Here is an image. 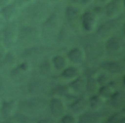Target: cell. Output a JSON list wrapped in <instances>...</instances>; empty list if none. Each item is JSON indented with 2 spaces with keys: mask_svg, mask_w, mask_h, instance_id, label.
I'll return each mask as SVG.
<instances>
[{
  "mask_svg": "<svg viewBox=\"0 0 125 123\" xmlns=\"http://www.w3.org/2000/svg\"><path fill=\"white\" fill-rule=\"evenodd\" d=\"M19 24L16 20H12L7 21L2 29V42L6 46V48H12L18 42L19 36Z\"/></svg>",
  "mask_w": 125,
  "mask_h": 123,
  "instance_id": "6da1fadb",
  "label": "cell"
},
{
  "mask_svg": "<svg viewBox=\"0 0 125 123\" xmlns=\"http://www.w3.org/2000/svg\"><path fill=\"white\" fill-rule=\"evenodd\" d=\"M119 24H120V18L119 17L109 18L106 21H104V23H102L101 25L98 26L96 33L100 38L106 39L115 33Z\"/></svg>",
  "mask_w": 125,
  "mask_h": 123,
  "instance_id": "7a4b0ae2",
  "label": "cell"
},
{
  "mask_svg": "<svg viewBox=\"0 0 125 123\" xmlns=\"http://www.w3.org/2000/svg\"><path fill=\"white\" fill-rule=\"evenodd\" d=\"M124 49V40L123 37L119 34H112L108 38H106V42L104 45V50L108 56H117Z\"/></svg>",
  "mask_w": 125,
  "mask_h": 123,
  "instance_id": "3957f363",
  "label": "cell"
},
{
  "mask_svg": "<svg viewBox=\"0 0 125 123\" xmlns=\"http://www.w3.org/2000/svg\"><path fill=\"white\" fill-rule=\"evenodd\" d=\"M66 60L68 62H70L73 65H79L82 64L86 60V53L83 48L81 47H72L68 50L66 53Z\"/></svg>",
  "mask_w": 125,
  "mask_h": 123,
  "instance_id": "277c9868",
  "label": "cell"
},
{
  "mask_svg": "<svg viewBox=\"0 0 125 123\" xmlns=\"http://www.w3.org/2000/svg\"><path fill=\"white\" fill-rule=\"evenodd\" d=\"M66 104L63 99L59 97H52L49 102V109L53 116L60 118L63 113L66 112Z\"/></svg>",
  "mask_w": 125,
  "mask_h": 123,
  "instance_id": "5b68a950",
  "label": "cell"
},
{
  "mask_svg": "<svg viewBox=\"0 0 125 123\" xmlns=\"http://www.w3.org/2000/svg\"><path fill=\"white\" fill-rule=\"evenodd\" d=\"M80 23L82 28L86 32L93 31L97 24V15L92 11H86L84 13H81Z\"/></svg>",
  "mask_w": 125,
  "mask_h": 123,
  "instance_id": "8992f818",
  "label": "cell"
},
{
  "mask_svg": "<svg viewBox=\"0 0 125 123\" xmlns=\"http://www.w3.org/2000/svg\"><path fill=\"white\" fill-rule=\"evenodd\" d=\"M69 92L72 96H80L85 93V88H86V77L79 75L76 78L70 80L69 84L67 85Z\"/></svg>",
  "mask_w": 125,
  "mask_h": 123,
  "instance_id": "52a82bcc",
  "label": "cell"
},
{
  "mask_svg": "<svg viewBox=\"0 0 125 123\" xmlns=\"http://www.w3.org/2000/svg\"><path fill=\"white\" fill-rule=\"evenodd\" d=\"M87 106H88V100L84 97V95L77 96L68 107L69 113H71L73 115H77V114L80 115L81 113L85 112Z\"/></svg>",
  "mask_w": 125,
  "mask_h": 123,
  "instance_id": "ba28073f",
  "label": "cell"
},
{
  "mask_svg": "<svg viewBox=\"0 0 125 123\" xmlns=\"http://www.w3.org/2000/svg\"><path fill=\"white\" fill-rule=\"evenodd\" d=\"M101 68L104 69V71L107 72L108 74H122L124 66L123 64L118 61H105L101 63Z\"/></svg>",
  "mask_w": 125,
  "mask_h": 123,
  "instance_id": "9c48e42d",
  "label": "cell"
},
{
  "mask_svg": "<svg viewBox=\"0 0 125 123\" xmlns=\"http://www.w3.org/2000/svg\"><path fill=\"white\" fill-rule=\"evenodd\" d=\"M124 101H125V97H124V92L122 90H115L108 98V102L109 104L116 110H120L123 109L124 107Z\"/></svg>",
  "mask_w": 125,
  "mask_h": 123,
  "instance_id": "30bf717a",
  "label": "cell"
},
{
  "mask_svg": "<svg viewBox=\"0 0 125 123\" xmlns=\"http://www.w3.org/2000/svg\"><path fill=\"white\" fill-rule=\"evenodd\" d=\"M18 109V102L15 100H8L1 102L0 112L6 118H11Z\"/></svg>",
  "mask_w": 125,
  "mask_h": 123,
  "instance_id": "8fae6325",
  "label": "cell"
},
{
  "mask_svg": "<svg viewBox=\"0 0 125 123\" xmlns=\"http://www.w3.org/2000/svg\"><path fill=\"white\" fill-rule=\"evenodd\" d=\"M103 114L99 112H83L79 115L77 123H102Z\"/></svg>",
  "mask_w": 125,
  "mask_h": 123,
  "instance_id": "7c38bea8",
  "label": "cell"
},
{
  "mask_svg": "<svg viewBox=\"0 0 125 123\" xmlns=\"http://www.w3.org/2000/svg\"><path fill=\"white\" fill-rule=\"evenodd\" d=\"M44 104L45 103H44L43 100H41V99H29V100H26V101L22 102V103L20 105V107H22L26 111L31 113V111L41 109L44 106ZM28 112H26L25 114H27Z\"/></svg>",
  "mask_w": 125,
  "mask_h": 123,
  "instance_id": "4fadbf2b",
  "label": "cell"
},
{
  "mask_svg": "<svg viewBox=\"0 0 125 123\" xmlns=\"http://www.w3.org/2000/svg\"><path fill=\"white\" fill-rule=\"evenodd\" d=\"M120 11V3L118 0H109L104 7V12L107 18L118 17Z\"/></svg>",
  "mask_w": 125,
  "mask_h": 123,
  "instance_id": "5bb4252c",
  "label": "cell"
},
{
  "mask_svg": "<svg viewBox=\"0 0 125 123\" xmlns=\"http://www.w3.org/2000/svg\"><path fill=\"white\" fill-rule=\"evenodd\" d=\"M17 12H18L17 5L14 3H11V2L9 4L1 7V9H0V14H1L3 20L6 21L12 20L14 19V17L16 16Z\"/></svg>",
  "mask_w": 125,
  "mask_h": 123,
  "instance_id": "9a60e30c",
  "label": "cell"
},
{
  "mask_svg": "<svg viewBox=\"0 0 125 123\" xmlns=\"http://www.w3.org/2000/svg\"><path fill=\"white\" fill-rule=\"evenodd\" d=\"M60 76L65 80H72L74 78H76L77 76L80 75V71L78 66L76 65H66L62 70L60 71Z\"/></svg>",
  "mask_w": 125,
  "mask_h": 123,
  "instance_id": "2e32d148",
  "label": "cell"
},
{
  "mask_svg": "<svg viewBox=\"0 0 125 123\" xmlns=\"http://www.w3.org/2000/svg\"><path fill=\"white\" fill-rule=\"evenodd\" d=\"M115 90H117V87H116V85H115V82H114V81H110V82H108L107 84L99 86L97 93H98L103 99H108L109 96H110Z\"/></svg>",
  "mask_w": 125,
  "mask_h": 123,
  "instance_id": "e0dca14e",
  "label": "cell"
},
{
  "mask_svg": "<svg viewBox=\"0 0 125 123\" xmlns=\"http://www.w3.org/2000/svg\"><path fill=\"white\" fill-rule=\"evenodd\" d=\"M67 64L68 62L66 60V57L63 55H55L51 60V65L57 71L62 70Z\"/></svg>",
  "mask_w": 125,
  "mask_h": 123,
  "instance_id": "ac0fdd59",
  "label": "cell"
},
{
  "mask_svg": "<svg viewBox=\"0 0 125 123\" xmlns=\"http://www.w3.org/2000/svg\"><path fill=\"white\" fill-rule=\"evenodd\" d=\"M87 100H88V105L91 108H93L94 110H97L100 107H102V105L104 103V99H103L98 93L89 95V98Z\"/></svg>",
  "mask_w": 125,
  "mask_h": 123,
  "instance_id": "d6986e66",
  "label": "cell"
},
{
  "mask_svg": "<svg viewBox=\"0 0 125 123\" xmlns=\"http://www.w3.org/2000/svg\"><path fill=\"white\" fill-rule=\"evenodd\" d=\"M51 95H52V97H59V98H62V99L67 98L68 96H72L70 94V92H69V89H68L67 85L57 86L56 88H54L52 90Z\"/></svg>",
  "mask_w": 125,
  "mask_h": 123,
  "instance_id": "ffe728a7",
  "label": "cell"
},
{
  "mask_svg": "<svg viewBox=\"0 0 125 123\" xmlns=\"http://www.w3.org/2000/svg\"><path fill=\"white\" fill-rule=\"evenodd\" d=\"M64 11H65V17L68 20H74L77 18H80V16H81V10H80V8H78L74 4L68 5L65 8Z\"/></svg>",
  "mask_w": 125,
  "mask_h": 123,
  "instance_id": "44dd1931",
  "label": "cell"
},
{
  "mask_svg": "<svg viewBox=\"0 0 125 123\" xmlns=\"http://www.w3.org/2000/svg\"><path fill=\"white\" fill-rule=\"evenodd\" d=\"M99 88V85L96 80V76H87L86 77V88L85 92H87L89 95L97 93Z\"/></svg>",
  "mask_w": 125,
  "mask_h": 123,
  "instance_id": "7402d4cb",
  "label": "cell"
},
{
  "mask_svg": "<svg viewBox=\"0 0 125 123\" xmlns=\"http://www.w3.org/2000/svg\"><path fill=\"white\" fill-rule=\"evenodd\" d=\"M102 123H125V115L123 109L117 110L113 114H111L104 122Z\"/></svg>",
  "mask_w": 125,
  "mask_h": 123,
  "instance_id": "603a6c76",
  "label": "cell"
},
{
  "mask_svg": "<svg viewBox=\"0 0 125 123\" xmlns=\"http://www.w3.org/2000/svg\"><path fill=\"white\" fill-rule=\"evenodd\" d=\"M96 80H97V83L99 86H102V85H104V84H107L108 82H110L108 73L105 71L104 72H99L96 75Z\"/></svg>",
  "mask_w": 125,
  "mask_h": 123,
  "instance_id": "cb8c5ba5",
  "label": "cell"
},
{
  "mask_svg": "<svg viewBox=\"0 0 125 123\" xmlns=\"http://www.w3.org/2000/svg\"><path fill=\"white\" fill-rule=\"evenodd\" d=\"M60 123H77V118L71 113H63L60 117Z\"/></svg>",
  "mask_w": 125,
  "mask_h": 123,
  "instance_id": "d4e9b609",
  "label": "cell"
},
{
  "mask_svg": "<svg viewBox=\"0 0 125 123\" xmlns=\"http://www.w3.org/2000/svg\"><path fill=\"white\" fill-rule=\"evenodd\" d=\"M29 68H30V65L27 62H22L20 64H18V66H17V69L20 72H27L29 70Z\"/></svg>",
  "mask_w": 125,
  "mask_h": 123,
  "instance_id": "484cf974",
  "label": "cell"
},
{
  "mask_svg": "<svg viewBox=\"0 0 125 123\" xmlns=\"http://www.w3.org/2000/svg\"><path fill=\"white\" fill-rule=\"evenodd\" d=\"M7 51H6V46L4 45V43L2 41H0V60H2L4 58V56L6 55Z\"/></svg>",
  "mask_w": 125,
  "mask_h": 123,
  "instance_id": "4316f807",
  "label": "cell"
},
{
  "mask_svg": "<svg viewBox=\"0 0 125 123\" xmlns=\"http://www.w3.org/2000/svg\"><path fill=\"white\" fill-rule=\"evenodd\" d=\"M35 123H54V122L51 119H41V120H39Z\"/></svg>",
  "mask_w": 125,
  "mask_h": 123,
  "instance_id": "83f0119b",
  "label": "cell"
},
{
  "mask_svg": "<svg viewBox=\"0 0 125 123\" xmlns=\"http://www.w3.org/2000/svg\"><path fill=\"white\" fill-rule=\"evenodd\" d=\"M11 2V0H0V7H3L7 4H9Z\"/></svg>",
  "mask_w": 125,
  "mask_h": 123,
  "instance_id": "f1b7e54d",
  "label": "cell"
},
{
  "mask_svg": "<svg viewBox=\"0 0 125 123\" xmlns=\"http://www.w3.org/2000/svg\"><path fill=\"white\" fill-rule=\"evenodd\" d=\"M92 1L93 0H81L80 4H82V5H89L90 3H92Z\"/></svg>",
  "mask_w": 125,
  "mask_h": 123,
  "instance_id": "f546056e",
  "label": "cell"
},
{
  "mask_svg": "<svg viewBox=\"0 0 125 123\" xmlns=\"http://www.w3.org/2000/svg\"><path fill=\"white\" fill-rule=\"evenodd\" d=\"M71 4H74V5H77V4H80L81 3V0H68Z\"/></svg>",
  "mask_w": 125,
  "mask_h": 123,
  "instance_id": "4dcf8cb0",
  "label": "cell"
},
{
  "mask_svg": "<svg viewBox=\"0 0 125 123\" xmlns=\"http://www.w3.org/2000/svg\"><path fill=\"white\" fill-rule=\"evenodd\" d=\"M3 22H4V20H3V18H2V16H1V14H0V26L3 24Z\"/></svg>",
  "mask_w": 125,
  "mask_h": 123,
  "instance_id": "1f68e13d",
  "label": "cell"
},
{
  "mask_svg": "<svg viewBox=\"0 0 125 123\" xmlns=\"http://www.w3.org/2000/svg\"><path fill=\"white\" fill-rule=\"evenodd\" d=\"M33 0H21V2L23 3H29V2H32Z\"/></svg>",
  "mask_w": 125,
  "mask_h": 123,
  "instance_id": "d6a6232c",
  "label": "cell"
},
{
  "mask_svg": "<svg viewBox=\"0 0 125 123\" xmlns=\"http://www.w3.org/2000/svg\"><path fill=\"white\" fill-rule=\"evenodd\" d=\"M3 123H16V122H14L13 120H8V121H5V122H3Z\"/></svg>",
  "mask_w": 125,
  "mask_h": 123,
  "instance_id": "836d02e7",
  "label": "cell"
},
{
  "mask_svg": "<svg viewBox=\"0 0 125 123\" xmlns=\"http://www.w3.org/2000/svg\"><path fill=\"white\" fill-rule=\"evenodd\" d=\"M100 2H102V3H106V2H108L109 0H99Z\"/></svg>",
  "mask_w": 125,
  "mask_h": 123,
  "instance_id": "e575fe53",
  "label": "cell"
},
{
  "mask_svg": "<svg viewBox=\"0 0 125 123\" xmlns=\"http://www.w3.org/2000/svg\"><path fill=\"white\" fill-rule=\"evenodd\" d=\"M51 1H53V2H59V1H61V0H51Z\"/></svg>",
  "mask_w": 125,
  "mask_h": 123,
  "instance_id": "d590c367",
  "label": "cell"
},
{
  "mask_svg": "<svg viewBox=\"0 0 125 123\" xmlns=\"http://www.w3.org/2000/svg\"><path fill=\"white\" fill-rule=\"evenodd\" d=\"M0 107H1V102H0Z\"/></svg>",
  "mask_w": 125,
  "mask_h": 123,
  "instance_id": "8d00e7d4",
  "label": "cell"
}]
</instances>
